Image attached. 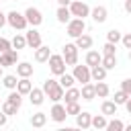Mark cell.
Segmentation results:
<instances>
[{"mask_svg":"<svg viewBox=\"0 0 131 131\" xmlns=\"http://www.w3.org/2000/svg\"><path fill=\"white\" fill-rule=\"evenodd\" d=\"M66 31L72 39L80 37L82 33H86V20L84 18H78V16H72L68 23H66Z\"/></svg>","mask_w":131,"mask_h":131,"instance_id":"1","label":"cell"},{"mask_svg":"<svg viewBox=\"0 0 131 131\" xmlns=\"http://www.w3.org/2000/svg\"><path fill=\"white\" fill-rule=\"evenodd\" d=\"M6 23H8L14 31H25V29L29 27V23H27L25 14H23V12H18V10H10V12L6 14Z\"/></svg>","mask_w":131,"mask_h":131,"instance_id":"2","label":"cell"},{"mask_svg":"<svg viewBox=\"0 0 131 131\" xmlns=\"http://www.w3.org/2000/svg\"><path fill=\"white\" fill-rule=\"evenodd\" d=\"M47 63H49V72L53 76H61L66 72V61H63V55L61 53H51L49 59H47Z\"/></svg>","mask_w":131,"mask_h":131,"instance_id":"3","label":"cell"},{"mask_svg":"<svg viewBox=\"0 0 131 131\" xmlns=\"http://www.w3.org/2000/svg\"><path fill=\"white\" fill-rule=\"evenodd\" d=\"M68 8H70L72 16H78V18H86V16H90V6H88L86 2H82V0H72Z\"/></svg>","mask_w":131,"mask_h":131,"instance_id":"4","label":"cell"},{"mask_svg":"<svg viewBox=\"0 0 131 131\" xmlns=\"http://www.w3.org/2000/svg\"><path fill=\"white\" fill-rule=\"evenodd\" d=\"M61 49H63L61 55H63L66 66H76L78 63V47H76V43H66Z\"/></svg>","mask_w":131,"mask_h":131,"instance_id":"5","label":"cell"},{"mask_svg":"<svg viewBox=\"0 0 131 131\" xmlns=\"http://www.w3.org/2000/svg\"><path fill=\"white\" fill-rule=\"evenodd\" d=\"M23 14H25V18H27V23H29L31 27H39V25L43 23V14H41V10L35 8V6H29Z\"/></svg>","mask_w":131,"mask_h":131,"instance_id":"6","label":"cell"},{"mask_svg":"<svg viewBox=\"0 0 131 131\" xmlns=\"http://www.w3.org/2000/svg\"><path fill=\"white\" fill-rule=\"evenodd\" d=\"M72 76L76 78V82H80V84H86V82H90L92 80V76H90V66H74V72H72Z\"/></svg>","mask_w":131,"mask_h":131,"instance_id":"7","label":"cell"},{"mask_svg":"<svg viewBox=\"0 0 131 131\" xmlns=\"http://www.w3.org/2000/svg\"><path fill=\"white\" fill-rule=\"evenodd\" d=\"M16 61H18V51H16L14 47H10L8 51L0 53V66H2V68H10V66H16Z\"/></svg>","mask_w":131,"mask_h":131,"instance_id":"8","label":"cell"},{"mask_svg":"<svg viewBox=\"0 0 131 131\" xmlns=\"http://www.w3.org/2000/svg\"><path fill=\"white\" fill-rule=\"evenodd\" d=\"M49 117H51V121H55V123H63V121L68 119L66 106H63L61 102H53V106H51V111H49Z\"/></svg>","mask_w":131,"mask_h":131,"instance_id":"9","label":"cell"},{"mask_svg":"<svg viewBox=\"0 0 131 131\" xmlns=\"http://www.w3.org/2000/svg\"><path fill=\"white\" fill-rule=\"evenodd\" d=\"M25 39H27V45H29L31 49H37L39 45H43V43H41V33L37 31V27H31V29L25 33Z\"/></svg>","mask_w":131,"mask_h":131,"instance_id":"10","label":"cell"},{"mask_svg":"<svg viewBox=\"0 0 131 131\" xmlns=\"http://www.w3.org/2000/svg\"><path fill=\"white\" fill-rule=\"evenodd\" d=\"M76 125H78L80 129H90V127H92V115H90L88 111H80V113L76 115Z\"/></svg>","mask_w":131,"mask_h":131,"instance_id":"11","label":"cell"},{"mask_svg":"<svg viewBox=\"0 0 131 131\" xmlns=\"http://www.w3.org/2000/svg\"><path fill=\"white\" fill-rule=\"evenodd\" d=\"M90 16H92V20L94 23H104L106 18H108V10H106V6H94L92 10H90Z\"/></svg>","mask_w":131,"mask_h":131,"instance_id":"12","label":"cell"},{"mask_svg":"<svg viewBox=\"0 0 131 131\" xmlns=\"http://www.w3.org/2000/svg\"><path fill=\"white\" fill-rule=\"evenodd\" d=\"M80 98L82 100H94L96 98V90H94V84H90V82H86V84H82V88H80Z\"/></svg>","mask_w":131,"mask_h":131,"instance_id":"13","label":"cell"},{"mask_svg":"<svg viewBox=\"0 0 131 131\" xmlns=\"http://www.w3.org/2000/svg\"><path fill=\"white\" fill-rule=\"evenodd\" d=\"M27 96H29L31 104H35V106H41L43 100H45V92H43V88H31V92H29Z\"/></svg>","mask_w":131,"mask_h":131,"instance_id":"14","label":"cell"},{"mask_svg":"<svg viewBox=\"0 0 131 131\" xmlns=\"http://www.w3.org/2000/svg\"><path fill=\"white\" fill-rule=\"evenodd\" d=\"M16 76L18 78H31L33 76V66L29 61H18L16 63Z\"/></svg>","mask_w":131,"mask_h":131,"instance_id":"15","label":"cell"},{"mask_svg":"<svg viewBox=\"0 0 131 131\" xmlns=\"http://www.w3.org/2000/svg\"><path fill=\"white\" fill-rule=\"evenodd\" d=\"M100 61H102V53L96 51V49H88V53H86V66L94 68V66H98Z\"/></svg>","mask_w":131,"mask_h":131,"instance_id":"16","label":"cell"},{"mask_svg":"<svg viewBox=\"0 0 131 131\" xmlns=\"http://www.w3.org/2000/svg\"><path fill=\"white\" fill-rule=\"evenodd\" d=\"M106 74H108V70L104 68V66H94V68H90V76H92V80L94 82H100V80H104L106 78Z\"/></svg>","mask_w":131,"mask_h":131,"instance_id":"17","label":"cell"},{"mask_svg":"<svg viewBox=\"0 0 131 131\" xmlns=\"http://www.w3.org/2000/svg\"><path fill=\"white\" fill-rule=\"evenodd\" d=\"M117 106H119V104H115V100H102L100 113H102L104 117H113V115H117Z\"/></svg>","mask_w":131,"mask_h":131,"instance_id":"18","label":"cell"},{"mask_svg":"<svg viewBox=\"0 0 131 131\" xmlns=\"http://www.w3.org/2000/svg\"><path fill=\"white\" fill-rule=\"evenodd\" d=\"M49 55H51V49H49V47H45V45H39V47L35 49V61H39V63L47 61V59H49Z\"/></svg>","mask_w":131,"mask_h":131,"instance_id":"19","label":"cell"},{"mask_svg":"<svg viewBox=\"0 0 131 131\" xmlns=\"http://www.w3.org/2000/svg\"><path fill=\"white\" fill-rule=\"evenodd\" d=\"M92 43H94V41H92V37H90V35H86V33H82L80 37H76V47H78V49H90V47H92Z\"/></svg>","mask_w":131,"mask_h":131,"instance_id":"20","label":"cell"},{"mask_svg":"<svg viewBox=\"0 0 131 131\" xmlns=\"http://www.w3.org/2000/svg\"><path fill=\"white\" fill-rule=\"evenodd\" d=\"M31 88H33V82H31L29 78H18V82H16V90H18L23 96H27V94L31 92Z\"/></svg>","mask_w":131,"mask_h":131,"instance_id":"21","label":"cell"},{"mask_svg":"<svg viewBox=\"0 0 131 131\" xmlns=\"http://www.w3.org/2000/svg\"><path fill=\"white\" fill-rule=\"evenodd\" d=\"M63 100H66V102H76V100H80V88H76V86L66 88V92H63Z\"/></svg>","mask_w":131,"mask_h":131,"instance_id":"22","label":"cell"},{"mask_svg":"<svg viewBox=\"0 0 131 131\" xmlns=\"http://www.w3.org/2000/svg\"><path fill=\"white\" fill-rule=\"evenodd\" d=\"M94 90H96V96H98V98H106V96L111 94V88H108V84H106L104 80L96 82V84H94Z\"/></svg>","mask_w":131,"mask_h":131,"instance_id":"23","label":"cell"},{"mask_svg":"<svg viewBox=\"0 0 131 131\" xmlns=\"http://www.w3.org/2000/svg\"><path fill=\"white\" fill-rule=\"evenodd\" d=\"M63 92H66V88L57 84L55 88H51V90L47 92V96H49V100H53V102H59V100H63Z\"/></svg>","mask_w":131,"mask_h":131,"instance_id":"24","label":"cell"},{"mask_svg":"<svg viewBox=\"0 0 131 131\" xmlns=\"http://www.w3.org/2000/svg\"><path fill=\"white\" fill-rule=\"evenodd\" d=\"M55 16H57V23L66 25V23L72 18V12H70V8H68V6H59V8H57V12H55Z\"/></svg>","mask_w":131,"mask_h":131,"instance_id":"25","label":"cell"},{"mask_svg":"<svg viewBox=\"0 0 131 131\" xmlns=\"http://www.w3.org/2000/svg\"><path fill=\"white\" fill-rule=\"evenodd\" d=\"M45 123H47V115H45V113H35V115L31 117V125H33L35 129L45 127Z\"/></svg>","mask_w":131,"mask_h":131,"instance_id":"26","label":"cell"},{"mask_svg":"<svg viewBox=\"0 0 131 131\" xmlns=\"http://www.w3.org/2000/svg\"><path fill=\"white\" fill-rule=\"evenodd\" d=\"M6 100H8V102H12L16 108H20V104H23V94L14 88V90H10V94L6 96Z\"/></svg>","mask_w":131,"mask_h":131,"instance_id":"27","label":"cell"},{"mask_svg":"<svg viewBox=\"0 0 131 131\" xmlns=\"http://www.w3.org/2000/svg\"><path fill=\"white\" fill-rule=\"evenodd\" d=\"M57 82H59V86L70 88V86H74V84H76V78H74L72 74H66V72H63V74L59 76V80H57Z\"/></svg>","mask_w":131,"mask_h":131,"instance_id":"28","label":"cell"},{"mask_svg":"<svg viewBox=\"0 0 131 131\" xmlns=\"http://www.w3.org/2000/svg\"><path fill=\"white\" fill-rule=\"evenodd\" d=\"M106 117L104 115H92V127L94 129H106Z\"/></svg>","mask_w":131,"mask_h":131,"instance_id":"29","label":"cell"},{"mask_svg":"<svg viewBox=\"0 0 131 131\" xmlns=\"http://www.w3.org/2000/svg\"><path fill=\"white\" fill-rule=\"evenodd\" d=\"M10 43H12V47H14L16 51H18V49H25V47H27V39H25V35H14Z\"/></svg>","mask_w":131,"mask_h":131,"instance_id":"30","label":"cell"},{"mask_svg":"<svg viewBox=\"0 0 131 131\" xmlns=\"http://www.w3.org/2000/svg\"><path fill=\"white\" fill-rule=\"evenodd\" d=\"M100 66H104L106 70H115V66H117V55H102Z\"/></svg>","mask_w":131,"mask_h":131,"instance_id":"31","label":"cell"},{"mask_svg":"<svg viewBox=\"0 0 131 131\" xmlns=\"http://www.w3.org/2000/svg\"><path fill=\"white\" fill-rule=\"evenodd\" d=\"M16 82H18V78H16V76H12V74L2 76V84H4L8 90H14V88H16Z\"/></svg>","mask_w":131,"mask_h":131,"instance_id":"32","label":"cell"},{"mask_svg":"<svg viewBox=\"0 0 131 131\" xmlns=\"http://www.w3.org/2000/svg\"><path fill=\"white\" fill-rule=\"evenodd\" d=\"M80 111H82V108H80V102H78V100H76V102H66V113H68V117H70V115L76 117Z\"/></svg>","mask_w":131,"mask_h":131,"instance_id":"33","label":"cell"},{"mask_svg":"<svg viewBox=\"0 0 131 131\" xmlns=\"http://www.w3.org/2000/svg\"><path fill=\"white\" fill-rule=\"evenodd\" d=\"M106 129H108V131H123V129H125V123L119 121V119H113V121L106 123Z\"/></svg>","mask_w":131,"mask_h":131,"instance_id":"34","label":"cell"},{"mask_svg":"<svg viewBox=\"0 0 131 131\" xmlns=\"http://www.w3.org/2000/svg\"><path fill=\"white\" fill-rule=\"evenodd\" d=\"M102 55H117V43L106 41V43L102 45Z\"/></svg>","mask_w":131,"mask_h":131,"instance_id":"35","label":"cell"},{"mask_svg":"<svg viewBox=\"0 0 131 131\" xmlns=\"http://www.w3.org/2000/svg\"><path fill=\"white\" fill-rule=\"evenodd\" d=\"M16 111H18V108H16V106H14L12 102H8V100H4V102H2V113H6L8 117L16 115Z\"/></svg>","mask_w":131,"mask_h":131,"instance_id":"36","label":"cell"},{"mask_svg":"<svg viewBox=\"0 0 131 131\" xmlns=\"http://www.w3.org/2000/svg\"><path fill=\"white\" fill-rule=\"evenodd\" d=\"M106 41H111V43H119V41H121V31L111 29V31L106 33Z\"/></svg>","mask_w":131,"mask_h":131,"instance_id":"37","label":"cell"},{"mask_svg":"<svg viewBox=\"0 0 131 131\" xmlns=\"http://www.w3.org/2000/svg\"><path fill=\"white\" fill-rule=\"evenodd\" d=\"M57 84H59L57 80H53V78H47V80L43 82V86H41V88H43V92H45V96H47V92H49L51 88H55Z\"/></svg>","mask_w":131,"mask_h":131,"instance_id":"38","label":"cell"},{"mask_svg":"<svg viewBox=\"0 0 131 131\" xmlns=\"http://www.w3.org/2000/svg\"><path fill=\"white\" fill-rule=\"evenodd\" d=\"M129 98V94L125 92V90H119V92H115V104H125V100Z\"/></svg>","mask_w":131,"mask_h":131,"instance_id":"39","label":"cell"},{"mask_svg":"<svg viewBox=\"0 0 131 131\" xmlns=\"http://www.w3.org/2000/svg\"><path fill=\"white\" fill-rule=\"evenodd\" d=\"M121 43H123V47H125V49H131V33L121 35Z\"/></svg>","mask_w":131,"mask_h":131,"instance_id":"40","label":"cell"},{"mask_svg":"<svg viewBox=\"0 0 131 131\" xmlns=\"http://www.w3.org/2000/svg\"><path fill=\"white\" fill-rule=\"evenodd\" d=\"M12 47V43L8 41V39H4V37H0V53H4V51H8Z\"/></svg>","mask_w":131,"mask_h":131,"instance_id":"41","label":"cell"},{"mask_svg":"<svg viewBox=\"0 0 131 131\" xmlns=\"http://www.w3.org/2000/svg\"><path fill=\"white\" fill-rule=\"evenodd\" d=\"M121 90H125V92L131 96V78H125V80L121 82Z\"/></svg>","mask_w":131,"mask_h":131,"instance_id":"42","label":"cell"},{"mask_svg":"<svg viewBox=\"0 0 131 131\" xmlns=\"http://www.w3.org/2000/svg\"><path fill=\"white\" fill-rule=\"evenodd\" d=\"M6 123H8V115H6V113H2V111H0V127H4V125H6Z\"/></svg>","mask_w":131,"mask_h":131,"instance_id":"43","label":"cell"},{"mask_svg":"<svg viewBox=\"0 0 131 131\" xmlns=\"http://www.w3.org/2000/svg\"><path fill=\"white\" fill-rule=\"evenodd\" d=\"M123 8H125V12H127V14H131V0H125Z\"/></svg>","mask_w":131,"mask_h":131,"instance_id":"44","label":"cell"},{"mask_svg":"<svg viewBox=\"0 0 131 131\" xmlns=\"http://www.w3.org/2000/svg\"><path fill=\"white\" fill-rule=\"evenodd\" d=\"M4 25H6V14H4L2 10H0V29H2Z\"/></svg>","mask_w":131,"mask_h":131,"instance_id":"45","label":"cell"},{"mask_svg":"<svg viewBox=\"0 0 131 131\" xmlns=\"http://www.w3.org/2000/svg\"><path fill=\"white\" fill-rule=\"evenodd\" d=\"M125 108H127V113L131 115V96H129V98L125 100Z\"/></svg>","mask_w":131,"mask_h":131,"instance_id":"46","label":"cell"},{"mask_svg":"<svg viewBox=\"0 0 131 131\" xmlns=\"http://www.w3.org/2000/svg\"><path fill=\"white\" fill-rule=\"evenodd\" d=\"M55 2H57L59 6H70V2H72V0H55Z\"/></svg>","mask_w":131,"mask_h":131,"instance_id":"47","label":"cell"},{"mask_svg":"<svg viewBox=\"0 0 131 131\" xmlns=\"http://www.w3.org/2000/svg\"><path fill=\"white\" fill-rule=\"evenodd\" d=\"M125 129H129V131H131V123H129V125H125Z\"/></svg>","mask_w":131,"mask_h":131,"instance_id":"48","label":"cell"},{"mask_svg":"<svg viewBox=\"0 0 131 131\" xmlns=\"http://www.w3.org/2000/svg\"><path fill=\"white\" fill-rule=\"evenodd\" d=\"M2 70H4V68H2V66H0V78H2Z\"/></svg>","mask_w":131,"mask_h":131,"instance_id":"49","label":"cell"},{"mask_svg":"<svg viewBox=\"0 0 131 131\" xmlns=\"http://www.w3.org/2000/svg\"><path fill=\"white\" fill-rule=\"evenodd\" d=\"M129 61H131V49H129Z\"/></svg>","mask_w":131,"mask_h":131,"instance_id":"50","label":"cell"}]
</instances>
